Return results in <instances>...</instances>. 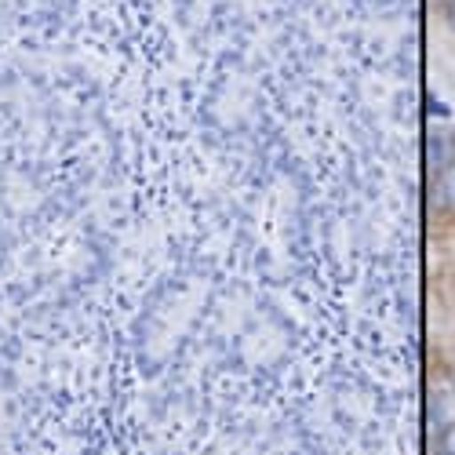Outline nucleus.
<instances>
[{
  "label": "nucleus",
  "mask_w": 455,
  "mask_h": 455,
  "mask_svg": "<svg viewBox=\"0 0 455 455\" xmlns=\"http://www.w3.org/2000/svg\"><path fill=\"white\" fill-rule=\"evenodd\" d=\"M441 455H455V427L444 430V437H441Z\"/></svg>",
  "instance_id": "1"
},
{
  "label": "nucleus",
  "mask_w": 455,
  "mask_h": 455,
  "mask_svg": "<svg viewBox=\"0 0 455 455\" xmlns=\"http://www.w3.org/2000/svg\"><path fill=\"white\" fill-rule=\"evenodd\" d=\"M444 194H448V201L455 204V164L448 168V179H444Z\"/></svg>",
  "instance_id": "2"
},
{
  "label": "nucleus",
  "mask_w": 455,
  "mask_h": 455,
  "mask_svg": "<svg viewBox=\"0 0 455 455\" xmlns=\"http://www.w3.org/2000/svg\"><path fill=\"white\" fill-rule=\"evenodd\" d=\"M444 19H448V26L455 29V0H448V4H444Z\"/></svg>",
  "instance_id": "3"
}]
</instances>
